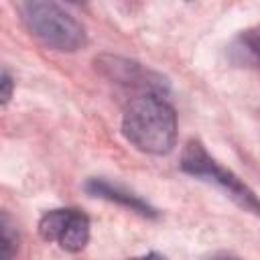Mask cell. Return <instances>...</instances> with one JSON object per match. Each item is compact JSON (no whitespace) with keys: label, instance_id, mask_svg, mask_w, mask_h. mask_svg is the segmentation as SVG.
<instances>
[{"label":"cell","instance_id":"ba28073f","mask_svg":"<svg viewBox=\"0 0 260 260\" xmlns=\"http://www.w3.org/2000/svg\"><path fill=\"white\" fill-rule=\"evenodd\" d=\"M0 83H2V106H6L10 95H12V85H14V81H12L8 71H2V81Z\"/></svg>","mask_w":260,"mask_h":260},{"label":"cell","instance_id":"30bf717a","mask_svg":"<svg viewBox=\"0 0 260 260\" xmlns=\"http://www.w3.org/2000/svg\"><path fill=\"white\" fill-rule=\"evenodd\" d=\"M209 260H240V258H236V256H232V254H225V252H221V254H215V256H211Z\"/></svg>","mask_w":260,"mask_h":260},{"label":"cell","instance_id":"9c48e42d","mask_svg":"<svg viewBox=\"0 0 260 260\" xmlns=\"http://www.w3.org/2000/svg\"><path fill=\"white\" fill-rule=\"evenodd\" d=\"M128 260H167V258L160 256V254H156V252H148L144 256H136V258H128Z\"/></svg>","mask_w":260,"mask_h":260},{"label":"cell","instance_id":"52a82bcc","mask_svg":"<svg viewBox=\"0 0 260 260\" xmlns=\"http://www.w3.org/2000/svg\"><path fill=\"white\" fill-rule=\"evenodd\" d=\"M18 252V232L8 217V213H2L0 219V260H14Z\"/></svg>","mask_w":260,"mask_h":260},{"label":"cell","instance_id":"3957f363","mask_svg":"<svg viewBox=\"0 0 260 260\" xmlns=\"http://www.w3.org/2000/svg\"><path fill=\"white\" fill-rule=\"evenodd\" d=\"M181 169L185 173L193 175V177H199L203 181H209V183L217 185L240 207L260 215V199L256 197V193L242 179H238L232 171L219 167L207 154V150L203 148V144L199 140H189L185 144V150H183V156H181Z\"/></svg>","mask_w":260,"mask_h":260},{"label":"cell","instance_id":"8992f818","mask_svg":"<svg viewBox=\"0 0 260 260\" xmlns=\"http://www.w3.org/2000/svg\"><path fill=\"white\" fill-rule=\"evenodd\" d=\"M230 57L242 67L260 71V22L236 37L230 47Z\"/></svg>","mask_w":260,"mask_h":260},{"label":"cell","instance_id":"277c9868","mask_svg":"<svg viewBox=\"0 0 260 260\" xmlns=\"http://www.w3.org/2000/svg\"><path fill=\"white\" fill-rule=\"evenodd\" d=\"M39 234L65 252H81L89 240V217L79 209H51L39 219Z\"/></svg>","mask_w":260,"mask_h":260},{"label":"cell","instance_id":"7a4b0ae2","mask_svg":"<svg viewBox=\"0 0 260 260\" xmlns=\"http://www.w3.org/2000/svg\"><path fill=\"white\" fill-rule=\"evenodd\" d=\"M18 12L26 28L47 47L63 53L81 49L87 41L83 24L57 2H20Z\"/></svg>","mask_w":260,"mask_h":260},{"label":"cell","instance_id":"5b68a950","mask_svg":"<svg viewBox=\"0 0 260 260\" xmlns=\"http://www.w3.org/2000/svg\"><path fill=\"white\" fill-rule=\"evenodd\" d=\"M85 191L93 197H100V199H106V201H112V203H118L122 207H128L130 211H136L144 217H154L156 211L146 203L142 201L138 195L130 193L128 189L120 187V185H114V183H108L104 179H89L85 183Z\"/></svg>","mask_w":260,"mask_h":260},{"label":"cell","instance_id":"6da1fadb","mask_svg":"<svg viewBox=\"0 0 260 260\" xmlns=\"http://www.w3.org/2000/svg\"><path fill=\"white\" fill-rule=\"evenodd\" d=\"M122 134L142 152L167 154L177 142V114L162 93H140L124 112Z\"/></svg>","mask_w":260,"mask_h":260}]
</instances>
